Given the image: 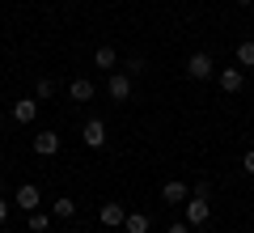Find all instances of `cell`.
<instances>
[{
	"label": "cell",
	"instance_id": "11",
	"mask_svg": "<svg viewBox=\"0 0 254 233\" xmlns=\"http://www.w3.org/2000/svg\"><path fill=\"white\" fill-rule=\"evenodd\" d=\"M13 119H17V123H34V119H38V102H34V98L13 102Z\"/></svg>",
	"mask_w": 254,
	"mask_h": 233
},
{
	"label": "cell",
	"instance_id": "10",
	"mask_svg": "<svg viewBox=\"0 0 254 233\" xmlns=\"http://www.w3.org/2000/svg\"><path fill=\"white\" fill-rule=\"evenodd\" d=\"M93 93H98V89H93L89 77H76V81L68 85V98H72V102H93Z\"/></svg>",
	"mask_w": 254,
	"mask_h": 233
},
{
	"label": "cell",
	"instance_id": "12",
	"mask_svg": "<svg viewBox=\"0 0 254 233\" xmlns=\"http://www.w3.org/2000/svg\"><path fill=\"white\" fill-rule=\"evenodd\" d=\"M115 64H119V51H115V47H106V43H102L98 51H93V68H106V72H115Z\"/></svg>",
	"mask_w": 254,
	"mask_h": 233
},
{
	"label": "cell",
	"instance_id": "19",
	"mask_svg": "<svg viewBox=\"0 0 254 233\" xmlns=\"http://www.w3.org/2000/svg\"><path fill=\"white\" fill-rule=\"evenodd\" d=\"M242 170L254 178V149H246V157H242Z\"/></svg>",
	"mask_w": 254,
	"mask_h": 233
},
{
	"label": "cell",
	"instance_id": "15",
	"mask_svg": "<svg viewBox=\"0 0 254 233\" xmlns=\"http://www.w3.org/2000/svg\"><path fill=\"white\" fill-rule=\"evenodd\" d=\"M237 68H254V38L237 43Z\"/></svg>",
	"mask_w": 254,
	"mask_h": 233
},
{
	"label": "cell",
	"instance_id": "1",
	"mask_svg": "<svg viewBox=\"0 0 254 233\" xmlns=\"http://www.w3.org/2000/svg\"><path fill=\"white\" fill-rule=\"evenodd\" d=\"M182 221H187L190 229H203V225L212 221V204L203 195H190L187 204H182Z\"/></svg>",
	"mask_w": 254,
	"mask_h": 233
},
{
	"label": "cell",
	"instance_id": "17",
	"mask_svg": "<svg viewBox=\"0 0 254 233\" xmlns=\"http://www.w3.org/2000/svg\"><path fill=\"white\" fill-rule=\"evenodd\" d=\"M38 98H55V81L51 77H38Z\"/></svg>",
	"mask_w": 254,
	"mask_h": 233
},
{
	"label": "cell",
	"instance_id": "23",
	"mask_svg": "<svg viewBox=\"0 0 254 233\" xmlns=\"http://www.w3.org/2000/svg\"><path fill=\"white\" fill-rule=\"evenodd\" d=\"M60 233H76V229H60Z\"/></svg>",
	"mask_w": 254,
	"mask_h": 233
},
{
	"label": "cell",
	"instance_id": "14",
	"mask_svg": "<svg viewBox=\"0 0 254 233\" xmlns=\"http://www.w3.org/2000/svg\"><path fill=\"white\" fill-rule=\"evenodd\" d=\"M26 225H30V233H47V229H51V216L34 208V212H26Z\"/></svg>",
	"mask_w": 254,
	"mask_h": 233
},
{
	"label": "cell",
	"instance_id": "18",
	"mask_svg": "<svg viewBox=\"0 0 254 233\" xmlns=\"http://www.w3.org/2000/svg\"><path fill=\"white\" fill-rule=\"evenodd\" d=\"M140 72H144V60H140V55H131V60H127V77H140Z\"/></svg>",
	"mask_w": 254,
	"mask_h": 233
},
{
	"label": "cell",
	"instance_id": "3",
	"mask_svg": "<svg viewBox=\"0 0 254 233\" xmlns=\"http://www.w3.org/2000/svg\"><path fill=\"white\" fill-rule=\"evenodd\" d=\"M13 204H17L21 212H34V208L43 204V191H38L34 182H21V187H17V195H13Z\"/></svg>",
	"mask_w": 254,
	"mask_h": 233
},
{
	"label": "cell",
	"instance_id": "13",
	"mask_svg": "<svg viewBox=\"0 0 254 233\" xmlns=\"http://www.w3.org/2000/svg\"><path fill=\"white\" fill-rule=\"evenodd\" d=\"M51 216H55V221H72V216H76V199L60 195V199L51 204Z\"/></svg>",
	"mask_w": 254,
	"mask_h": 233
},
{
	"label": "cell",
	"instance_id": "22",
	"mask_svg": "<svg viewBox=\"0 0 254 233\" xmlns=\"http://www.w3.org/2000/svg\"><path fill=\"white\" fill-rule=\"evenodd\" d=\"M237 4H242V9H250V4H254V0H237Z\"/></svg>",
	"mask_w": 254,
	"mask_h": 233
},
{
	"label": "cell",
	"instance_id": "8",
	"mask_svg": "<svg viewBox=\"0 0 254 233\" xmlns=\"http://www.w3.org/2000/svg\"><path fill=\"white\" fill-rule=\"evenodd\" d=\"M98 221L106 225V229H119V225L127 221V208H123V204H115V199H110V204H102V212H98Z\"/></svg>",
	"mask_w": 254,
	"mask_h": 233
},
{
	"label": "cell",
	"instance_id": "5",
	"mask_svg": "<svg viewBox=\"0 0 254 233\" xmlns=\"http://www.w3.org/2000/svg\"><path fill=\"white\" fill-rule=\"evenodd\" d=\"M106 93H110L115 102H127V98H131V77H127V72H110Z\"/></svg>",
	"mask_w": 254,
	"mask_h": 233
},
{
	"label": "cell",
	"instance_id": "4",
	"mask_svg": "<svg viewBox=\"0 0 254 233\" xmlns=\"http://www.w3.org/2000/svg\"><path fill=\"white\" fill-rule=\"evenodd\" d=\"M216 85H220L225 93H242V89H246V72H242V68H220V72H216Z\"/></svg>",
	"mask_w": 254,
	"mask_h": 233
},
{
	"label": "cell",
	"instance_id": "7",
	"mask_svg": "<svg viewBox=\"0 0 254 233\" xmlns=\"http://www.w3.org/2000/svg\"><path fill=\"white\" fill-rule=\"evenodd\" d=\"M187 199H190V187H187V182H178V178L161 182V204H187Z\"/></svg>",
	"mask_w": 254,
	"mask_h": 233
},
{
	"label": "cell",
	"instance_id": "9",
	"mask_svg": "<svg viewBox=\"0 0 254 233\" xmlns=\"http://www.w3.org/2000/svg\"><path fill=\"white\" fill-rule=\"evenodd\" d=\"M34 153L38 157H55V153H60V132H38L34 136Z\"/></svg>",
	"mask_w": 254,
	"mask_h": 233
},
{
	"label": "cell",
	"instance_id": "16",
	"mask_svg": "<svg viewBox=\"0 0 254 233\" xmlns=\"http://www.w3.org/2000/svg\"><path fill=\"white\" fill-rule=\"evenodd\" d=\"M123 229H127V233H148V216H144V212H127Z\"/></svg>",
	"mask_w": 254,
	"mask_h": 233
},
{
	"label": "cell",
	"instance_id": "6",
	"mask_svg": "<svg viewBox=\"0 0 254 233\" xmlns=\"http://www.w3.org/2000/svg\"><path fill=\"white\" fill-rule=\"evenodd\" d=\"M81 140H85V149H102V144H106V123H102V119H89V123L81 127Z\"/></svg>",
	"mask_w": 254,
	"mask_h": 233
},
{
	"label": "cell",
	"instance_id": "24",
	"mask_svg": "<svg viewBox=\"0 0 254 233\" xmlns=\"http://www.w3.org/2000/svg\"><path fill=\"white\" fill-rule=\"evenodd\" d=\"M0 191H4V182H0Z\"/></svg>",
	"mask_w": 254,
	"mask_h": 233
},
{
	"label": "cell",
	"instance_id": "21",
	"mask_svg": "<svg viewBox=\"0 0 254 233\" xmlns=\"http://www.w3.org/2000/svg\"><path fill=\"white\" fill-rule=\"evenodd\" d=\"M9 208H13V204H9V199H4V195H0V225L9 221Z\"/></svg>",
	"mask_w": 254,
	"mask_h": 233
},
{
	"label": "cell",
	"instance_id": "2",
	"mask_svg": "<svg viewBox=\"0 0 254 233\" xmlns=\"http://www.w3.org/2000/svg\"><path fill=\"white\" fill-rule=\"evenodd\" d=\"M187 77H190V81H208V77H216L212 55H208V51H195V55L187 60Z\"/></svg>",
	"mask_w": 254,
	"mask_h": 233
},
{
	"label": "cell",
	"instance_id": "20",
	"mask_svg": "<svg viewBox=\"0 0 254 233\" xmlns=\"http://www.w3.org/2000/svg\"><path fill=\"white\" fill-rule=\"evenodd\" d=\"M165 233H195V229H190L187 221H174V225H170V229H165Z\"/></svg>",
	"mask_w": 254,
	"mask_h": 233
}]
</instances>
